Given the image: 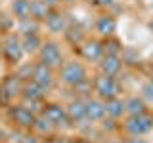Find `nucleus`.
I'll return each instance as SVG.
<instances>
[{"label":"nucleus","mask_w":153,"mask_h":143,"mask_svg":"<svg viewBox=\"0 0 153 143\" xmlns=\"http://www.w3.org/2000/svg\"><path fill=\"white\" fill-rule=\"evenodd\" d=\"M86 78H88V73H86V67L82 61L71 59L61 65V82L63 84L71 86V88H79L86 82Z\"/></svg>","instance_id":"f257e3e1"},{"label":"nucleus","mask_w":153,"mask_h":143,"mask_svg":"<svg viewBox=\"0 0 153 143\" xmlns=\"http://www.w3.org/2000/svg\"><path fill=\"white\" fill-rule=\"evenodd\" d=\"M94 92L98 94L100 99L107 101V99H113V97H119L121 95V84L117 82L115 76H107V74H98L94 78Z\"/></svg>","instance_id":"f03ea898"},{"label":"nucleus","mask_w":153,"mask_h":143,"mask_svg":"<svg viewBox=\"0 0 153 143\" xmlns=\"http://www.w3.org/2000/svg\"><path fill=\"white\" fill-rule=\"evenodd\" d=\"M2 55L6 57L8 63H16L19 65L25 55L23 52V46H21V36L17 32H8L2 40Z\"/></svg>","instance_id":"7ed1b4c3"},{"label":"nucleus","mask_w":153,"mask_h":143,"mask_svg":"<svg viewBox=\"0 0 153 143\" xmlns=\"http://www.w3.org/2000/svg\"><path fill=\"white\" fill-rule=\"evenodd\" d=\"M124 130L128 136H146L153 130V114L149 113H140V114H130L124 122Z\"/></svg>","instance_id":"20e7f679"},{"label":"nucleus","mask_w":153,"mask_h":143,"mask_svg":"<svg viewBox=\"0 0 153 143\" xmlns=\"http://www.w3.org/2000/svg\"><path fill=\"white\" fill-rule=\"evenodd\" d=\"M38 59H40V63L52 67V69H57V67L63 65V52H61L57 42L46 40L42 42L40 50H38Z\"/></svg>","instance_id":"39448f33"},{"label":"nucleus","mask_w":153,"mask_h":143,"mask_svg":"<svg viewBox=\"0 0 153 143\" xmlns=\"http://www.w3.org/2000/svg\"><path fill=\"white\" fill-rule=\"evenodd\" d=\"M21 88H23V80H19L16 73L6 76L0 82V105H12L13 99L21 95Z\"/></svg>","instance_id":"423d86ee"},{"label":"nucleus","mask_w":153,"mask_h":143,"mask_svg":"<svg viewBox=\"0 0 153 143\" xmlns=\"http://www.w3.org/2000/svg\"><path fill=\"white\" fill-rule=\"evenodd\" d=\"M40 114L54 128H61V126L67 128V126H71L69 116H67V111H65V105H61V103H46L44 107H42Z\"/></svg>","instance_id":"0eeeda50"},{"label":"nucleus","mask_w":153,"mask_h":143,"mask_svg":"<svg viewBox=\"0 0 153 143\" xmlns=\"http://www.w3.org/2000/svg\"><path fill=\"white\" fill-rule=\"evenodd\" d=\"M10 116L12 120L23 130H33V124L36 120V113H33L29 107H25L23 103L19 105H10Z\"/></svg>","instance_id":"6e6552de"},{"label":"nucleus","mask_w":153,"mask_h":143,"mask_svg":"<svg viewBox=\"0 0 153 143\" xmlns=\"http://www.w3.org/2000/svg\"><path fill=\"white\" fill-rule=\"evenodd\" d=\"M31 80H33L35 84H38L40 88H44L46 92H48V90H50L52 86H54V82H56L54 69L38 61V63L33 65V74H31Z\"/></svg>","instance_id":"1a4fd4ad"},{"label":"nucleus","mask_w":153,"mask_h":143,"mask_svg":"<svg viewBox=\"0 0 153 143\" xmlns=\"http://www.w3.org/2000/svg\"><path fill=\"white\" fill-rule=\"evenodd\" d=\"M44 25L52 35H63L67 31V27H69V23H67L65 13H61V12H57L56 8H52L50 13H48L46 19H44Z\"/></svg>","instance_id":"9d476101"},{"label":"nucleus","mask_w":153,"mask_h":143,"mask_svg":"<svg viewBox=\"0 0 153 143\" xmlns=\"http://www.w3.org/2000/svg\"><path fill=\"white\" fill-rule=\"evenodd\" d=\"M80 55L86 61H100L103 57V42L96 40V38H86L80 44Z\"/></svg>","instance_id":"9b49d317"},{"label":"nucleus","mask_w":153,"mask_h":143,"mask_svg":"<svg viewBox=\"0 0 153 143\" xmlns=\"http://www.w3.org/2000/svg\"><path fill=\"white\" fill-rule=\"evenodd\" d=\"M65 111H67V116H69V122L71 124H80L86 120V99H71L69 103L65 105Z\"/></svg>","instance_id":"f8f14e48"},{"label":"nucleus","mask_w":153,"mask_h":143,"mask_svg":"<svg viewBox=\"0 0 153 143\" xmlns=\"http://www.w3.org/2000/svg\"><path fill=\"white\" fill-rule=\"evenodd\" d=\"M107 116L105 114V101L100 97L86 99V120L88 122H100Z\"/></svg>","instance_id":"ddd939ff"},{"label":"nucleus","mask_w":153,"mask_h":143,"mask_svg":"<svg viewBox=\"0 0 153 143\" xmlns=\"http://www.w3.org/2000/svg\"><path fill=\"white\" fill-rule=\"evenodd\" d=\"M100 71H102V74L117 76V74L123 71V57H121V55L103 54V57L100 59Z\"/></svg>","instance_id":"4468645a"},{"label":"nucleus","mask_w":153,"mask_h":143,"mask_svg":"<svg viewBox=\"0 0 153 143\" xmlns=\"http://www.w3.org/2000/svg\"><path fill=\"white\" fill-rule=\"evenodd\" d=\"M46 94H48L46 90L40 88L38 84H35L33 80L23 82V88H21V97L23 99H31V101H44Z\"/></svg>","instance_id":"2eb2a0df"},{"label":"nucleus","mask_w":153,"mask_h":143,"mask_svg":"<svg viewBox=\"0 0 153 143\" xmlns=\"http://www.w3.org/2000/svg\"><path fill=\"white\" fill-rule=\"evenodd\" d=\"M96 31H98V35L103 36V38L113 36L115 31H117V19H115L113 15L98 17V21H96Z\"/></svg>","instance_id":"dca6fc26"},{"label":"nucleus","mask_w":153,"mask_h":143,"mask_svg":"<svg viewBox=\"0 0 153 143\" xmlns=\"http://www.w3.org/2000/svg\"><path fill=\"white\" fill-rule=\"evenodd\" d=\"M105 114H107L109 118H113V120L123 118L124 114H126V111H124V99H121V97L107 99V101H105Z\"/></svg>","instance_id":"f3484780"},{"label":"nucleus","mask_w":153,"mask_h":143,"mask_svg":"<svg viewBox=\"0 0 153 143\" xmlns=\"http://www.w3.org/2000/svg\"><path fill=\"white\" fill-rule=\"evenodd\" d=\"M21 46H23V52H25L27 55H35V54H38V50H40V46H42V38H40L38 32L23 35L21 36Z\"/></svg>","instance_id":"a211bd4d"},{"label":"nucleus","mask_w":153,"mask_h":143,"mask_svg":"<svg viewBox=\"0 0 153 143\" xmlns=\"http://www.w3.org/2000/svg\"><path fill=\"white\" fill-rule=\"evenodd\" d=\"M12 13L16 21L31 17V0H13L12 2Z\"/></svg>","instance_id":"6ab92c4d"},{"label":"nucleus","mask_w":153,"mask_h":143,"mask_svg":"<svg viewBox=\"0 0 153 143\" xmlns=\"http://www.w3.org/2000/svg\"><path fill=\"white\" fill-rule=\"evenodd\" d=\"M124 111H126L128 116H130V114L146 113L147 111V103L143 101L142 97H138V95H130L128 99H124Z\"/></svg>","instance_id":"aec40b11"},{"label":"nucleus","mask_w":153,"mask_h":143,"mask_svg":"<svg viewBox=\"0 0 153 143\" xmlns=\"http://www.w3.org/2000/svg\"><path fill=\"white\" fill-rule=\"evenodd\" d=\"M50 10L52 8L46 2H42V0H31V17L36 19L38 23H44V19L50 13Z\"/></svg>","instance_id":"412c9836"},{"label":"nucleus","mask_w":153,"mask_h":143,"mask_svg":"<svg viewBox=\"0 0 153 143\" xmlns=\"http://www.w3.org/2000/svg\"><path fill=\"white\" fill-rule=\"evenodd\" d=\"M38 29H40V23H38L36 19H33V17L17 21V32L21 36L23 35H33V32H38Z\"/></svg>","instance_id":"4be33fe9"},{"label":"nucleus","mask_w":153,"mask_h":143,"mask_svg":"<svg viewBox=\"0 0 153 143\" xmlns=\"http://www.w3.org/2000/svg\"><path fill=\"white\" fill-rule=\"evenodd\" d=\"M63 35L67 36V40H69L71 44H75V46H80V44H82V42L86 40V38H84V31H82V27H71V25H69Z\"/></svg>","instance_id":"5701e85b"},{"label":"nucleus","mask_w":153,"mask_h":143,"mask_svg":"<svg viewBox=\"0 0 153 143\" xmlns=\"http://www.w3.org/2000/svg\"><path fill=\"white\" fill-rule=\"evenodd\" d=\"M33 130L38 132V133H52L56 128L52 126V124L48 122L42 114H36V120H35V124H33Z\"/></svg>","instance_id":"b1692460"},{"label":"nucleus","mask_w":153,"mask_h":143,"mask_svg":"<svg viewBox=\"0 0 153 143\" xmlns=\"http://www.w3.org/2000/svg\"><path fill=\"white\" fill-rule=\"evenodd\" d=\"M123 52V46L119 40H115L113 36H109L107 40L103 42V54H109V55H121Z\"/></svg>","instance_id":"393cba45"},{"label":"nucleus","mask_w":153,"mask_h":143,"mask_svg":"<svg viewBox=\"0 0 153 143\" xmlns=\"http://www.w3.org/2000/svg\"><path fill=\"white\" fill-rule=\"evenodd\" d=\"M33 65H35V63H25V65L17 67V69H16V76H17L19 80H23V82L31 80V74H33Z\"/></svg>","instance_id":"a878e982"},{"label":"nucleus","mask_w":153,"mask_h":143,"mask_svg":"<svg viewBox=\"0 0 153 143\" xmlns=\"http://www.w3.org/2000/svg\"><path fill=\"white\" fill-rule=\"evenodd\" d=\"M13 25H16L13 15H6V13L2 12V15H0V31H12Z\"/></svg>","instance_id":"bb28decb"},{"label":"nucleus","mask_w":153,"mask_h":143,"mask_svg":"<svg viewBox=\"0 0 153 143\" xmlns=\"http://www.w3.org/2000/svg\"><path fill=\"white\" fill-rule=\"evenodd\" d=\"M140 97H142L146 103H151V101H153V84H151V82H146V84L142 86Z\"/></svg>","instance_id":"cd10ccee"},{"label":"nucleus","mask_w":153,"mask_h":143,"mask_svg":"<svg viewBox=\"0 0 153 143\" xmlns=\"http://www.w3.org/2000/svg\"><path fill=\"white\" fill-rule=\"evenodd\" d=\"M126 143H149L147 139H143L142 136H130V139H128Z\"/></svg>","instance_id":"c85d7f7f"},{"label":"nucleus","mask_w":153,"mask_h":143,"mask_svg":"<svg viewBox=\"0 0 153 143\" xmlns=\"http://www.w3.org/2000/svg\"><path fill=\"white\" fill-rule=\"evenodd\" d=\"M19 143H38V137H35V136H25Z\"/></svg>","instance_id":"c756f323"},{"label":"nucleus","mask_w":153,"mask_h":143,"mask_svg":"<svg viewBox=\"0 0 153 143\" xmlns=\"http://www.w3.org/2000/svg\"><path fill=\"white\" fill-rule=\"evenodd\" d=\"M100 4H102V6H113L115 2H117V0H98Z\"/></svg>","instance_id":"7c9ffc66"},{"label":"nucleus","mask_w":153,"mask_h":143,"mask_svg":"<svg viewBox=\"0 0 153 143\" xmlns=\"http://www.w3.org/2000/svg\"><path fill=\"white\" fill-rule=\"evenodd\" d=\"M42 2H46V4H48L50 8H56L57 4H59V0H42Z\"/></svg>","instance_id":"2f4dec72"},{"label":"nucleus","mask_w":153,"mask_h":143,"mask_svg":"<svg viewBox=\"0 0 153 143\" xmlns=\"http://www.w3.org/2000/svg\"><path fill=\"white\" fill-rule=\"evenodd\" d=\"M147 29H149V31H151V32H153V17H151V19H149V23H147Z\"/></svg>","instance_id":"473e14b6"},{"label":"nucleus","mask_w":153,"mask_h":143,"mask_svg":"<svg viewBox=\"0 0 153 143\" xmlns=\"http://www.w3.org/2000/svg\"><path fill=\"white\" fill-rule=\"evenodd\" d=\"M149 82H151V84H153V69H151V71H149Z\"/></svg>","instance_id":"72a5a7b5"},{"label":"nucleus","mask_w":153,"mask_h":143,"mask_svg":"<svg viewBox=\"0 0 153 143\" xmlns=\"http://www.w3.org/2000/svg\"><path fill=\"white\" fill-rule=\"evenodd\" d=\"M59 2H65V4H73L75 0H59Z\"/></svg>","instance_id":"f704fd0d"},{"label":"nucleus","mask_w":153,"mask_h":143,"mask_svg":"<svg viewBox=\"0 0 153 143\" xmlns=\"http://www.w3.org/2000/svg\"><path fill=\"white\" fill-rule=\"evenodd\" d=\"M0 54H2V40H0Z\"/></svg>","instance_id":"c9c22d12"},{"label":"nucleus","mask_w":153,"mask_h":143,"mask_svg":"<svg viewBox=\"0 0 153 143\" xmlns=\"http://www.w3.org/2000/svg\"><path fill=\"white\" fill-rule=\"evenodd\" d=\"M103 143H119V141H103Z\"/></svg>","instance_id":"e433bc0d"},{"label":"nucleus","mask_w":153,"mask_h":143,"mask_svg":"<svg viewBox=\"0 0 153 143\" xmlns=\"http://www.w3.org/2000/svg\"><path fill=\"white\" fill-rule=\"evenodd\" d=\"M0 15H2V8H0Z\"/></svg>","instance_id":"4c0bfd02"}]
</instances>
